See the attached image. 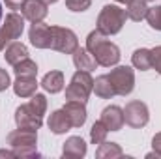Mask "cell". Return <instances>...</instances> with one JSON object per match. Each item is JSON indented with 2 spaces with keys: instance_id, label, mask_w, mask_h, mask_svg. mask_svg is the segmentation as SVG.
Here are the masks:
<instances>
[{
  "instance_id": "obj_1",
  "label": "cell",
  "mask_w": 161,
  "mask_h": 159,
  "mask_svg": "<svg viewBox=\"0 0 161 159\" xmlns=\"http://www.w3.org/2000/svg\"><path fill=\"white\" fill-rule=\"evenodd\" d=\"M86 49L94 54L97 66L103 68H111L116 66L120 62V49L118 45H114L113 41L107 40V34H103L101 30H92L86 38Z\"/></svg>"
},
{
  "instance_id": "obj_2",
  "label": "cell",
  "mask_w": 161,
  "mask_h": 159,
  "mask_svg": "<svg viewBox=\"0 0 161 159\" xmlns=\"http://www.w3.org/2000/svg\"><path fill=\"white\" fill-rule=\"evenodd\" d=\"M125 19H127L125 9L109 4V6H105L101 9V13L97 17V30H101L107 36H114V34H118L122 28H124Z\"/></svg>"
},
{
  "instance_id": "obj_3",
  "label": "cell",
  "mask_w": 161,
  "mask_h": 159,
  "mask_svg": "<svg viewBox=\"0 0 161 159\" xmlns=\"http://www.w3.org/2000/svg\"><path fill=\"white\" fill-rule=\"evenodd\" d=\"M92 92H94V79H92L90 71L79 69V71H75V75L71 77V82L66 88V99L86 103V99L90 97Z\"/></svg>"
},
{
  "instance_id": "obj_4",
  "label": "cell",
  "mask_w": 161,
  "mask_h": 159,
  "mask_svg": "<svg viewBox=\"0 0 161 159\" xmlns=\"http://www.w3.org/2000/svg\"><path fill=\"white\" fill-rule=\"evenodd\" d=\"M79 47V40L73 30L64 28V26H51V45L49 49L64 52V54H73V51Z\"/></svg>"
},
{
  "instance_id": "obj_5",
  "label": "cell",
  "mask_w": 161,
  "mask_h": 159,
  "mask_svg": "<svg viewBox=\"0 0 161 159\" xmlns=\"http://www.w3.org/2000/svg\"><path fill=\"white\" fill-rule=\"evenodd\" d=\"M23 30H25V17L15 13V11L8 13L4 25L0 26V51H4L8 43L19 40Z\"/></svg>"
},
{
  "instance_id": "obj_6",
  "label": "cell",
  "mask_w": 161,
  "mask_h": 159,
  "mask_svg": "<svg viewBox=\"0 0 161 159\" xmlns=\"http://www.w3.org/2000/svg\"><path fill=\"white\" fill-rule=\"evenodd\" d=\"M116 96H129L135 88V71L127 66H118L114 69H111V73L107 75Z\"/></svg>"
},
{
  "instance_id": "obj_7",
  "label": "cell",
  "mask_w": 161,
  "mask_h": 159,
  "mask_svg": "<svg viewBox=\"0 0 161 159\" xmlns=\"http://www.w3.org/2000/svg\"><path fill=\"white\" fill-rule=\"evenodd\" d=\"M124 120L127 125L135 127V129H141L148 123L150 120V112H148V107L146 103L142 101H129L124 109Z\"/></svg>"
},
{
  "instance_id": "obj_8",
  "label": "cell",
  "mask_w": 161,
  "mask_h": 159,
  "mask_svg": "<svg viewBox=\"0 0 161 159\" xmlns=\"http://www.w3.org/2000/svg\"><path fill=\"white\" fill-rule=\"evenodd\" d=\"M15 123L17 127H26V129H40L43 125V116H40L30 103L28 105H21L15 109Z\"/></svg>"
},
{
  "instance_id": "obj_9",
  "label": "cell",
  "mask_w": 161,
  "mask_h": 159,
  "mask_svg": "<svg viewBox=\"0 0 161 159\" xmlns=\"http://www.w3.org/2000/svg\"><path fill=\"white\" fill-rule=\"evenodd\" d=\"M8 144L11 148H21V146H36L38 144V129H26L19 127L8 135Z\"/></svg>"
},
{
  "instance_id": "obj_10",
  "label": "cell",
  "mask_w": 161,
  "mask_h": 159,
  "mask_svg": "<svg viewBox=\"0 0 161 159\" xmlns=\"http://www.w3.org/2000/svg\"><path fill=\"white\" fill-rule=\"evenodd\" d=\"M28 40L36 49H49L51 45V26L43 23H32L28 30Z\"/></svg>"
},
{
  "instance_id": "obj_11",
  "label": "cell",
  "mask_w": 161,
  "mask_h": 159,
  "mask_svg": "<svg viewBox=\"0 0 161 159\" xmlns=\"http://www.w3.org/2000/svg\"><path fill=\"white\" fill-rule=\"evenodd\" d=\"M21 13L30 23H41L47 17L49 9H47V4L41 2V0H26L21 8Z\"/></svg>"
},
{
  "instance_id": "obj_12",
  "label": "cell",
  "mask_w": 161,
  "mask_h": 159,
  "mask_svg": "<svg viewBox=\"0 0 161 159\" xmlns=\"http://www.w3.org/2000/svg\"><path fill=\"white\" fill-rule=\"evenodd\" d=\"M101 122L107 125L109 131H120L125 123L124 120V109L116 107V105H111V107H105L101 111Z\"/></svg>"
},
{
  "instance_id": "obj_13",
  "label": "cell",
  "mask_w": 161,
  "mask_h": 159,
  "mask_svg": "<svg viewBox=\"0 0 161 159\" xmlns=\"http://www.w3.org/2000/svg\"><path fill=\"white\" fill-rule=\"evenodd\" d=\"M64 111L68 114V118L71 122L73 127H82L84 122H86V107L82 101H73V99H68V103L64 105Z\"/></svg>"
},
{
  "instance_id": "obj_14",
  "label": "cell",
  "mask_w": 161,
  "mask_h": 159,
  "mask_svg": "<svg viewBox=\"0 0 161 159\" xmlns=\"http://www.w3.org/2000/svg\"><path fill=\"white\" fill-rule=\"evenodd\" d=\"M47 123H49V129H51L54 135H64L66 131H69V129L73 127L64 109L51 112V116H49V122H47Z\"/></svg>"
},
{
  "instance_id": "obj_15",
  "label": "cell",
  "mask_w": 161,
  "mask_h": 159,
  "mask_svg": "<svg viewBox=\"0 0 161 159\" xmlns=\"http://www.w3.org/2000/svg\"><path fill=\"white\" fill-rule=\"evenodd\" d=\"M62 156L68 159H80L86 156V142L80 137H69L64 142L62 148Z\"/></svg>"
},
{
  "instance_id": "obj_16",
  "label": "cell",
  "mask_w": 161,
  "mask_h": 159,
  "mask_svg": "<svg viewBox=\"0 0 161 159\" xmlns=\"http://www.w3.org/2000/svg\"><path fill=\"white\" fill-rule=\"evenodd\" d=\"M73 64H75V68L80 69V71H92V69H96V66H97L94 54H92L86 47H84V49L77 47V49L73 51Z\"/></svg>"
},
{
  "instance_id": "obj_17",
  "label": "cell",
  "mask_w": 161,
  "mask_h": 159,
  "mask_svg": "<svg viewBox=\"0 0 161 159\" xmlns=\"http://www.w3.org/2000/svg\"><path fill=\"white\" fill-rule=\"evenodd\" d=\"M38 90V80L36 77H17L13 82V92L19 97H32Z\"/></svg>"
},
{
  "instance_id": "obj_18",
  "label": "cell",
  "mask_w": 161,
  "mask_h": 159,
  "mask_svg": "<svg viewBox=\"0 0 161 159\" xmlns=\"http://www.w3.org/2000/svg\"><path fill=\"white\" fill-rule=\"evenodd\" d=\"M4 58H6L8 64L15 66V64H19L21 60L28 58V49H26V45H23V43H19V41H11V43L8 45V49H6Z\"/></svg>"
},
{
  "instance_id": "obj_19",
  "label": "cell",
  "mask_w": 161,
  "mask_h": 159,
  "mask_svg": "<svg viewBox=\"0 0 161 159\" xmlns=\"http://www.w3.org/2000/svg\"><path fill=\"white\" fill-rule=\"evenodd\" d=\"M41 86L45 88V92L49 94H58L64 88V73L62 71H49L43 79H41Z\"/></svg>"
},
{
  "instance_id": "obj_20",
  "label": "cell",
  "mask_w": 161,
  "mask_h": 159,
  "mask_svg": "<svg viewBox=\"0 0 161 159\" xmlns=\"http://www.w3.org/2000/svg\"><path fill=\"white\" fill-rule=\"evenodd\" d=\"M94 92L101 99H111V97L116 96V92H114V88H113V84H111V80H109L107 75H99L97 79L94 80Z\"/></svg>"
},
{
  "instance_id": "obj_21",
  "label": "cell",
  "mask_w": 161,
  "mask_h": 159,
  "mask_svg": "<svg viewBox=\"0 0 161 159\" xmlns=\"http://www.w3.org/2000/svg\"><path fill=\"white\" fill-rule=\"evenodd\" d=\"M124 156V150L120 148V144L116 142H101L99 148L96 150V157L97 159H118Z\"/></svg>"
},
{
  "instance_id": "obj_22",
  "label": "cell",
  "mask_w": 161,
  "mask_h": 159,
  "mask_svg": "<svg viewBox=\"0 0 161 159\" xmlns=\"http://www.w3.org/2000/svg\"><path fill=\"white\" fill-rule=\"evenodd\" d=\"M146 13H148V6H146L144 0H131V2L127 4L125 15H127V19H131V21H135V23L146 19Z\"/></svg>"
},
{
  "instance_id": "obj_23",
  "label": "cell",
  "mask_w": 161,
  "mask_h": 159,
  "mask_svg": "<svg viewBox=\"0 0 161 159\" xmlns=\"http://www.w3.org/2000/svg\"><path fill=\"white\" fill-rule=\"evenodd\" d=\"M131 62L137 69L148 71L152 68V49H137L131 56Z\"/></svg>"
},
{
  "instance_id": "obj_24",
  "label": "cell",
  "mask_w": 161,
  "mask_h": 159,
  "mask_svg": "<svg viewBox=\"0 0 161 159\" xmlns=\"http://www.w3.org/2000/svg\"><path fill=\"white\" fill-rule=\"evenodd\" d=\"M13 68H15L13 71H15L17 77H36V75H38V64H36L34 60H30V58L21 60V62L15 64Z\"/></svg>"
},
{
  "instance_id": "obj_25",
  "label": "cell",
  "mask_w": 161,
  "mask_h": 159,
  "mask_svg": "<svg viewBox=\"0 0 161 159\" xmlns=\"http://www.w3.org/2000/svg\"><path fill=\"white\" fill-rule=\"evenodd\" d=\"M107 133H109L107 125H105L101 120H97V122L92 125V129H90V140H92V144H101V142H105V140H107Z\"/></svg>"
},
{
  "instance_id": "obj_26",
  "label": "cell",
  "mask_w": 161,
  "mask_h": 159,
  "mask_svg": "<svg viewBox=\"0 0 161 159\" xmlns=\"http://www.w3.org/2000/svg\"><path fill=\"white\" fill-rule=\"evenodd\" d=\"M146 21H148V25H150L154 30H159V32H161V6L148 8V13H146Z\"/></svg>"
},
{
  "instance_id": "obj_27",
  "label": "cell",
  "mask_w": 161,
  "mask_h": 159,
  "mask_svg": "<svg viewBox=\"0 0 161 159\" xmlns=\"http://www.w3.org/2000/svg\"><path fill=\"white\" fill-rule=\"evenodd\" d=\"M30 107H32L40 116H43L45 111H47V97H45L43 94H34L32 99H30Z\"/></svg>"
},
{
  "instance_id": "obj_28",
  "label": "cell",
  "mask_w": 161,
  "mask_h": 159,
  "mask_svg": "<svg viewBox=\"0 0 161 159\" xmlns=\"http://www.w3.org/2000/svg\"><path fill=\"white\" fill-rule=\"evenodd\" d=\"M15 157L21 159H30V157H40V152L36 146H21V148H11Z\"/></svg>"
},
{
  "instance_id": "obj_29",
  "label": "cell",
  "mask_w": 161,
  "mask_h": 159,
  "mask_svg": "<svg viewBox=\"0 0 161 159\" xmlns=\"http://www.w3.org/2000/svg\"><path fill=\"white\" fill-rule=\"evenodd\" d=\"M90 6H92V0H66V8L69 11H75V13L86 11Z\"/></svg>"
},
{
  "instance_id": "obj_30",
  "label": "cell",
  "mask_w": 161,
  "mask_h": 159,
  "mask_svg": "<svg viewBox=\"0 0 161 159\" xmlns=\"http://www.w3.org/2000/svg\"><path fill=\"white\" fill-rule=\"evenodd\" d=\"M152 68L161 75V45L152 49Z\"/></svg>"
},
{
  "instance_id": "obj_31",
  "label": "cell",
  "mask_w": 161,
  "mask_h": 159,
  "mask_svg": "<svg viewBox=\"0 0 161 159\" xmlns=\"http://www.w3.org/2000/svg\"><path fill=\"white\" fill-rule=\"evenodd\" d=\"M9 86H11V80H9V75H8V71L0 68V92L8 90Z\"/></svg>"
},
{
  "instance_id": "obj_32",
  "label": "cell",
  "mask_w": 161,
  "mask_h": 159,
  "mask_svg": "<svg viewBox=\"0 0 161 159\" xmlns=\"http://www.w3.org/2000/svg\"><path fill=\"white\" fill-rule=\"evenodd\" d=\"M4 2H6V6H8L9 9H21L26 0H4Z\"/></svg>"
},
{
  "instance_id": "obj_33",
  "label": "cell",
  "mask_w": 161,
  "mask_h": 159,
  "mask_svg": "<svg viewBox=\"0 0 161 159\" xmlns=\"http://www.w3.org/2000/svg\"><path fill=\"white\" fill-rule=\"evenodd\" d=\"M152 146H154V152L161 157V133H158V135L152 139Z\"/></svg>"
},
{
  "instance_id": "obj_34",
  "label": "cell",
  "mask_w": 161,
  "mask_h": 159,
  "mask_svg": "<svg viewBox=\"0 0 161 159\" xmlns=\"http://www.w3.org/2000/svg\"><path fill=\"white\" fill-rule=\"evenodd\" d=\"M0 157H15L13 150H0Z\"/></svg>"
},
{
  "instance_id": "obj_35",
  "label": "cell",
  "mask_w": 161,
  "mask_h": 159,
  "mask_svg": "<svg viewBox=\"0 0 161 159\" xmlns=\"http://www.w3.org/2000/svg\"><path fill=\"white\" fill-rule=\"evenodd\" d=\"M41 2H45V4L49 6V4H54V2H58V0H41Z\"/></svg>"
},
{
  "instance_id": "obj_36",
  "label": "cell",
  "mask_w": 161,
  "mask_h": 159,
  "mask_svg": "<svg viewBox=\"0 0 161 159\" xmlns=\"http://www.w3.org/2000/svg\"><path fill=\"white\" fill-rule=\"evenodd\" d=\"M116 2H120V4H129L131 0H116Z\"/></svg>"
},
{
  "instance_id": "obj_37",
  "label": "cell",
  "mask_w": 161,
  "mask_h": 159,
  "mask_svg": "<svg viewBox=\"0 0 161 159\" xmlns=\"http://www.w3.org/2000/svg\"><path fill=\"white\" fill-rule=\"evenodd\" d=\"M0 21H2V4H0Z\"/></svg>"
},
{
  "instance_id": "obj_38",
  "label": "cell",
  "mask_w": 161,
  "mask_h": 159,
  "mask_svg": "<svg viewBox=\"0 0 161 159\" xmlns=\"http://www.w3.org/2000/svg\"><path fill=\"white\" fill-rule=\"evenodd\" d=\"M144 2H156V0H144Z\"/></svg>"
}]
</instances>
